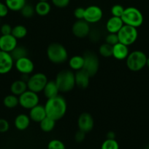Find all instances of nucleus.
I'll list each match as a JSON object with an SVG mask.
<instances>
[{
    "label": "nucleus",
    "mask_w": 149,
    "mask_h": 149,
    "mask_svg": "<svg viewBox=\"0 0 149 149\" xmlns=\"http://www.w3.org/2000/svg\"><path fill=\"white\" fill-rule=\"evenodd\" d=\"M10 55L15 61L24 57H28V50L23 46H17L10 52Z\"/></svg>",
    "instance_id": "nucleus-28"
},
{
    "label": "nucleus",
    "mask_w": 149,
    "mask_h": 149,
    "mask_svg": "<svg viewBox=\"0 0 149 149\" xmlns=\"http://www.w3.org/2000/svg\"><path fill=\"white\" fill-rule=\"evenodd\" d=\"M31 119L29 115L26 113H20L14 120V125L16 129L23 131L27 129L30 125Z\"/></svg>",
    "instance_id": "nucleus-20"
},
{
    "label": "nucleus",
    "mask_w": 149,
    "mask_h": 149,
    "mask_svg": "<svg viewBox=\"0 0 149 149\" xmlns=\"http://www.w3.org/2000/svg\"><path fill=\"white\" fill-rule=\"evenodd\" d=\"M20 13H21L22 16L25 18H31L34 16V15L35 14V9L31 4H26L24 5V7L21 9L20 10Z\"/></svg>",
    "instance_id": "nucleus-31"
},
{
    "label": "nucleus",
    "mask_w": 149,
    "mask_h": 149,
    "mask_svg": "<svg viewBox=\"0 0 149 149\" xmlns=\"http://www.w3.org/2000/svg\"><path fill=\"white\" fill-rule=\"evenodd\" d=\"M105 42L109 44V45H112V46H113V45H115V44L119 42L117 33H109V34L107 35L106 38H105Z\"/></svg>",
    "instance_id": "nucleus-35"
},
{
    "label": "nucleus",
    "mask_w": 149,
    "mask_h": 149,
    "mask_svg": "<svg viewBox=\"0 0 149 149\" xmlns=\"http://www.w3.org/2000/svg\"><path fill=\"white\" fill-rule=\"evenodd\" d=\"M129 54L128 46L118 42L112 46V57L118 61L127 59V56Z\"/></svg>",
    "instance_id": "nucleus-17"
},
{
    "label": "nucleus",
    "mask_w": 149,
    "mask_h": 149,
    "mask_svg": "<svg viewBox=\"0 0 149 149\" xmlns=\"http://www.w3.org/2000/svg\"><path fill=\"white\" fill-rule=\"evenodd\" d=\"M10 128V124L5 119H0V132L1 133H4V132H7Z\"/></svg>",
    "instance_id": "nucleus-38"
},
{
    "label": "nucleus",
    "mask_w": 149,
    "mask_h": 149,
    "mask_svg": "<svg viewBox=\"0 0 149 149\" xmlns=\"http://www.w3.org/2000/svg\"><path fill=\"white\" fill-rule=\"evenodd\" d=\"M18 46V39L12 34L1 35L0 36V50L10 52Z\"/></svg>",
    "instance_id": "nucleus-15"
},
{
    "label": "nucleus",
    "mask_w": 149,
    "mask_h": 149,
    "mask_svg": "<svg viewBox=\"0 0 149 149\" xmlns=\"http://www.w3.org/2000/svg\"><path fill=\"white\" fill-rule=\"evenodd\" d=\"M19 105L25 109L30 110L35 106L39 104V98L36 93L27 90L26 92L18 96Z\"/></svg>",
    "instance_id": "nucleus-9"
},
{
    "label": "nucleus",
    "mask_w": 149,
    "mask_h": 149,
    "mask_svg": "<svg viewBox=\"0 0 149 149\" xmlns=\"http://www.w3.org/2000/svg\"><path fill=\"white\" fill-rule=\"evenodd\" d=\"M28 90L26 81L22 79H18L13 81L10 86V92L12 94L19 96Z\"/></svg>",
    "instance_id": "nucleus-22"
},
{
    "label": "nucleus",
    "mask_w": 149,
    "mask_h": 149,
    "mask_svg": "<svg viewBox=\"0 0 149 149\" xmlns=\"http://www.w3.org/2000/svg\"><path fill=\"white\" fill-rule=\"evenodd\" d=\"M5 4L11 11L19 12L26 3V0H5Z\"/></svg>",
    "instance_id": "nucleus-25"
},
{
    "label": "nucleus",
    "mask_w": 149,
    "mask_h": 149,
    "mask_svg": "<svg viewBox=\"0 0 149 149\" xmlns=\"http://www.w3.org/2000/svg\"><path fill=\"white\" fill-rule=\"evenodd\" d=\"M124 25V22L121 17L112 16L107 21L106 29L108 33H117Z\"/></svg>",
    "instance_id": "nucleus-19"
},
{
    "label": "nucleus",
    "mask_w": 149,
    "mask_h": 149,
    "mask_svg": "<svg viewBox=\"0 0 149 149\" xmlns=\"http://www.w3.org/2000/svg\"><path fill=\"white\" fill-rule=\"evenodd\" d=\"M3 104L7 109H14L19 105L18 96L13 94L5 96L3 100Z\"/></svg>",
    "instance_id": "nucleus-27"
},
{
    "label": "nucleus",
    "mask_w": 149,
    "mask_h": 149,
    "mask_svg": "<svg viewBox=\"0 0 149 149\" xmlns=\"http://www.w3.org/2000/svg\"><path fill=\"white\" fill-rule=\"evenodd\" d=\"M86 138V132H83V131L79 130L74 135V140L77 143H81L83 142Z\"/></svg>",
    "instance_id": "nucleus-42"
},
{
    "label": "nucleus",
    "mask_w": 149,
    "mask_h": 149,
    "mask_svg": "<svg viewBox=\"0 0 149 149\" xmlns=\"http://www.w3.org/2000/svg\"><path fill=\"white\" fill-rule=\"evenodd\" d=\"M48 0H39V1H48Z\"/></svg>",
    "instance_id": "nucleus-45"
},
{
    "label": "nucleus",
    "mask_w": 149,
    "mask_h": 149,
    "mask_svg": "<svg viewBox=\"0 0 149 149\" xmlns=\"http://www.w3.org/2000/svg\"><path fill=\"white\" fill-rule=\"evenodd\" d=\"M103 16V12L99 7L91 5L85 8V16L83 20L89 24H93L100 21Z\"/></svg>",
    "instance_id": "nucleus-10"
},
{
    "label": "nucleus",
    "mask_w": 149,
    "mask_h": 149,
    "mask_svg": "<svg viewBox=\"0 0 149 149\" xmlns=\"http://www.w3.org/2000/svg\"><path fill=\"white\" fill-rule=\"evenodd\" d=\"M35 13L39 16H45L51 12V4L48 1H39L34 7Z\"/></svg>",
    "instance_id": "nucleus-24"
},
{
    "label": "nucleus",
    "mask_w": 149,
    "mask_h": 149,
    "mask_svg": "<svg viewBox=\"0 0 149 149\" xmlns=\"http://www.w3.org/2000/svg\"><path fill=\"white\" fill-rule=\"evenodd\" d=\"M74 16L77 20H83L85 16V8L77 7L74 10Z\"/></svg>",
    "instance_id": "nucleus-37"
},
{
    "label": "nucleus",
    "mask_w": 149,
    "mask_h": 149,
    "mask_svg": "<svg viewBox=\"0 0 149 149\" xmlns=\"http://www.w3.org/2000/svg\"><path fill=\"white\" fill-rule=\"evenodd\" d=\"M55 81L60 93H69L75 87L74 72L71 70H62L57 74Z\"/></svg>",
    "instance_id": "nucleus-2"
},
{
    "label": "nucleus",
    "mask_w": 149,
    "mask_h": 149,
    "mask_svg": "<svg viewBox=\"0 0 149 149\" xmlns=\"http://www.w3.org/2000/svg\"><path fill=\"white\" fill-rule=\"evenodd\" d=\"M42 92H43L44 95L45 96L47 99L56 97V96L58 95V93H60L55 80L48 81Z\"/></svg>",
    "instance_id": "nucleus-21"
},
{
    "label": "nucleus",
    "mask_w": 149,
    "mask_h": 149,
    "mask_svg": "<svg viewBox=\"0 0 149 149\" xmlns=\"http://www.w3.org/2000/svg\"><path fill=\"white\" fill-rule=\"evenodd\" d=\"M115 132L112 131H110L107 134V139H115Z\"/></svg>",
    "instance_id": "nucleus-43"
},
{
    "label": "nucleus",
    "mask_w": 149,
    "mask_h": 149,
    "mask_svg": "<svg viewBox=\"0 0 149 149\" xmlns=\"http://www.w3.org/2000/svg\"><path fill=\"white\" fill-rule=\"evenodd\" d=\"M99 52L101 56L104 58H110L112 56V46L108 43H104L100 45L99 48Z\"/></svg>",
    "instance_id": "nucleus-30"
},
{
    "label": "nucleus",
    "mask_w": 149,
    "mask_h": 149,
    "mask_svg": "<svg viewBox=\"0 0 149 149\" xmlns=\"http://www.w3.org/2000/svg\"><path fill=\"white\" fill-rule=\"evenodd\" d=\"M124 9L125 8H124V7L121 6V4H115L111 8V14L115 17H121L124 13Z\"/></svg>",
    "instance_id": "nucleus-34"
},
{
    "label": "nucleus",
    "mask_w": 149,
    "mask_h": 149,
    "mask_svg": "<svg viewBox=\"0 0 149 149\" xmlns=\"http://www.w3.org/2000/svg\"><path fill=\"white\" fill-rule=\"evenodd\" d=\"M70 0H51L53 4L58 8H64L70 4Z\"/></svg>",
    "instance_id": "nucleus-36"
},
{
    "label": "nucleus",
    "mask_w": 149,
    "mask_h": 149,
    "mask_svg": "<svg viewBox=\"0 0 149 149\" xmlns=\"http://www.w3.org/2000/svg\"><path fill=\"white\" fill-rule=\"evenodd\" d=\"M147 56L140 50H134L130 52L126 59L127 66L130 71H139L143 69L146 65Z\"/></svg>",
    "instance_id": "nucleus-4"
},
{
    "label": "nucleus",
    "mask_w": 149,
    "mask_h": 149,
    "mask_svg": "<svg viewBox=\"0 0 149 149\" xmlns=\"http://www.w3.org/2000/svg\"><path fill=\"white\" fill-rule=\"evenodd\" d=\"M93 126L94 121L91 114L84 112L79 116L77 119V127L80 130L87 133L93 130Z\"/></svg>",
    "instance_id": "nucleus-12"
},
{
    "label": "nucleus",
    "mask_w": 149,
    "mask_h": 149,
    "mask_svg": "<svg viewBox=\"0 0 149 149\" xmlns=\"http://www.w3.org/2000/svg\"><path fill=\"white\" fill-rule=\"evenodd\" d=\"M29 116L31 120L37 123H39L47 116L45 106L39 104L37 105L29 110Z\"/></svg>",
    "instance_id": "nucleus-16"
},
{
    "label": "nucleus",
    "mask_w": 149,
    "mask_h": 149,
    "mask_svg": "<svg viewBox=\"0 0 149 149\" xmlns=\"http://www.w3.org/2000/svg\"><path fill=\"white\" fill-rule=\"evenodd\" d=\"M27 29L23 25H17L13 27L11 34L17 39H23L27 35Z\"/></svg>",
    "instance_id": "nucleus-29"
},
{
    "label": "nucleus",
    "mask_w": 149,
    "mask_h": 149,
    "mask_svg": "<svg viewBox=\"0 0 149 149\" xmlns=\"http://www.w3.org/2000/svg\"><path fill=\"white\" fill-rule=\"evenodd\" d=\"M146 65H147L148 68H149V58H147V62H146Z\"/></svg>",
    "instance_id": "nucleus-44"
},
{
    "label": "nucleus",
    "mask_w": 149,
    "mask_h": 149,
    "mask_svg": "<svg viewBox=\"0 0 149 149\" xmlns=\"http://www.w3.org/2000/svg\"><path fill=\"white\" fill-rule=\"evenodd\" d=\"M9 9L5 3L0 1V18L5 17L9 13Z\"/></svg>",
    "instance_id": "nucleus-40"
},
{
    "label": "nucleus",
    "mask_w": 149,
    "mask_h": 149,
    "mask_svg": "<svg viewBox=\"0 0 149 149\" xmlns=\"http://www.w3.org/2000/svg\"><path fill=\"white\" fill-rule=\"evenodd\" d=\"M56 122V121H55L54 119H51V118L48 117V116H46V117L44 118V119L39 122L40 129L45 132H51V131L54 129V127H55Z\"/></svg>",
    "instance_id": "nucleus-26"
},
{
    "label": "nucleus",
    "mask_w": 149,
    "mask_h": 149,
    "mask_svg": "<svg viewBox=\"0 0 149 149\" xmlns=\"http://www.w3.org/2000/svg\"><path fill=\"white\" fill-rule=\"evenodd\" d=\"M124 25L138 28L143 24V15L141 12L136 7H129L124 9V13L121 17Z\"/></svg>",
    "instance_id": "nucleus-5"
},
{
    "label": "nucleus",
    "mask_w": 149,
    "mask_h": 149,
    "mask_svg": "<svg viewBox=\"0 0 149 149\" xmlns=\"http://www.w3.org/2000/svg\"><path fill=\"white\" fill-rule=\"evenodd\" d=\"M47 56L52 63L62 64L68 60V52L63 45L53 42L47 48Z\"/></svg>",
    "instance_id": "nucleus-3"
},
{
    "label": "nucleus",
    "mask_w": 149,
    "mask_h": 149,
    "mask_svg": "<svg viewBox=\"0 0 149 149\" xmlns=\"http://www.w3.org/2000/svg\"><path fill=\"white\" fill-rule=\"evenodd\" d=\"M89 36L92 42H97L100 39V33L96 30H92L89 33Z\"/></svg>",
    "instance_id": "nucleus-41"
},
{
    "label": "nucleus",
    "mask_w": 149,
    "mask_h": 149,
    "mask_svg": "<svg viewBox=\"0 0 149 149\" xmlns=\"http://www.w3.org/2000/svg\"><path fill=\"white\" fill-rule=\"evenodd\" d=\"M48 78L43 73H36L29 77L26 84L28 90L36 93L43 91L45 84L48 82Z\"/></svg>",
    "instance_id": "nucleus-7"
},
{
    "label": "nucleus",
    "mask_w": 149,
    "mask_h": 149,
    "mask_svg": "<svg viewBox=\"0 0 149 149\" xmlns=\"http://www.w3.org/2000/svg\"><path fill=\"white\" fill-rule=\"evenodd\" d=\"M84 64L83 69L89 74L91 77L96 74L99 67V61L97 55L93 52L88 51L83 55Z\"/></svg>",
    "instance_id": "nucleus-8"
},
{
    "label": "nucleus",
    "mask_w": 149,
    "mask_h": 149,
    "mask_svg": "<svg viewBox=\"0 0 149 149\" xmlns=\"http://www.w3.org/2000/svg\"><path fill=\"white\" fill-rule=\"evenodd\" d=\"M68 63L69 66L72 71H77L79 70L83 69L84 58H83V56H80V55H74L70 58Z\"/></svg>",
    "instance_id": "nucleus-23"
},
{
    "label": "nucleus",
    "mask_w": 149,
    "mask_h": 149,
    "mask_svg": "<svg viewBox=\"0 0 149 149\" xmlns=\"http://www.w3.org/2000/svg\"><path fill=\"white\" fill-rule=\"evenodd\" d=\"M101 149H119V145L115 139H106L102 143Z\"/></svg>",
    "instance_id": "nucleus-32"
},
{
    "label": "nucleus",
    "mask_w": 149,
    "mask_h": 149,
    "mask_svg": "<svg viewBox=\"0 0 149 149\" xmlns=\"http://www.w3.org/2000/svg\"><path fill=\"white\" fill-rule=\"evenodd\" d=\"M15 67L18 72L21 74H32L34 69V65L33 61L29 59L28 57H24L20 59L15 61Z\"/></svg>",
    "instance_id": "nucleus-13"
},
{
    "label": "nucleus",
    "mask_w": 149,
    "mask_h": 149,
    "mask_svg": "<svg viewBox=\"0 0 149 149\" xmlns=\"http://www.w3.org/2000/svg\"><path fill=\"white\" fill-rule=\"evenodd\" d=\"M91 77L83 69L76 71L74 74L75 86L81 89H86L89 85V79Z\"/></svg>",
    "instance_id": "nucleus-18"
},
{
    "label": "nucleus",
    "mask_w": 149,
    "mask_h": 149,
    "mask_svg": "<svg viewBox=\"0 0 149 149\" xmlns=\"http://www.w3.org/2000/svg\"><path fill=\"white\" fill-rule=\"evenodd\" d=\"M15 61L9 52L0 50V74H8L13 68Z\"/></svg>",
    "instance_id": "nucleus-14"
},
{
    "label": "nucleus",
    "mask_w": 149,
    "mask_h": 149,
    "mask_svg": "<svg viewBox=\"0 0 149 149\" xmlns=\"http://www.w3.org/2000/svg\"><path fill=\"white\" fill-rule=\"evenodd\" d=\"M44 106L47 116L55 121H58L62 119L67 112V101L59 95L52 98L48 99Z\"/></svg>",
    "instance_id": "nucleus-1"
},
{
    "label": "nucleus",
    "mask_w": 149,
    "mask_h": 149,
    "mask_svg": "<svg viewBox=\"0 0 149 149\" xmlns=\"http://www.w3.org/2000/svg\"><path fill=\"white\" fill-rule=\"evenodd\" d=\"M146 149H149V146H148L147 147V148H146Z\"/></svg>",
    "instance_id": "nucleus-46"
},
{
    "label": "nucleus",
    "mask_w": 149,
    "mask_h": 149,
    "mask_svg": "<svg viewBox=\"0 0 149 149\" xmlns=\"http://www.w3.org/2000/svg\"><path fill=\"white\" fill-rule=\"evenodd\" d=\"M12 30H13V27L7 23L3 24L0 28V32H1V35L11 34Z\"/></svg>",
    "instance_id": "nucleus-39"
},
{
    "label": "nucleus",
    "mask_w": 149,
    "mask_h": 149,
    "mask_svg": "<svg viewBox=\"0 0 149 149\" xmlns=\"http://www.w3.org/2000/svg\"><path fill=\"white\" fill-rule=\"evenodd\" d=\"M117 35L119 42L129 47L136 42L138 37V31L137 28L128 25H124L117 33Z\"/></svg>",
    "instance_id": "nucleus-6"
},
{
    "label": "nucleus",
    "mask_w": 149,
    "mask_h": 149,
    "mask_svg": "<svg viewBox=\"0 0 149 149\" xmlns=\"http://www.w3.org/2000/svg\"><path fill=\"white\" fill-rule=\"evenodd\" d=\"M48 149H65V146L59 140L54 139L48 143Z\"/></svg>",
    "instance_id": "nucleus-33"
},
{
    "label": "nucleus",
    "mask_w": 149,
    "mask_h": 149,
    "mask_svg": "<svg viewBox=\"0 0 149 149\" xmlns=\"http://www.w3.org/2000/svg\"><path fill=\"white\" fill-rule=\"evenodd\" d=\"M90 31V24L85 20H77L72 27L73 35L79 39H83L88 36Z\"/></svg>",
    "instance_id": "nucleus-11"
}]
</instances>
